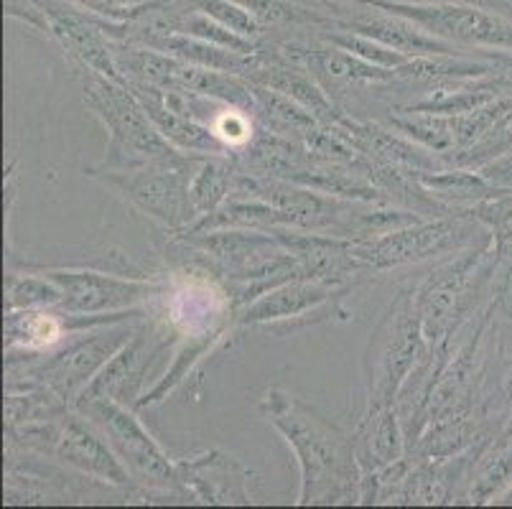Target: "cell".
Listing matches in <instances>:
<instances>
[{
	"label": "cell",
	"instance_id": "e0dca14e",
	"mask_svg": "<svg viewBox=\"0 0 512 509\" xmlns=\"http://www.w3.org/2000/svg\"><path fill=\"white\" fill-rule=\"evenodd\" d=\"M64 413H69V403L49 387H18V392L11 390L6 398L8 428L54 420Z\"/></svg>",
	"mask_w": 512,
	"mask_h": 509
},
{
	"label": "cell",
	"instance_id": "ba28073f",
	"mask_svg": "<svg viewBox=\"0 0 512 509\" xmlns=\"http://www.w3.org/2000/svg\"><path fill=\"white\" fill-rule=\"evenodd\" d=\"M136 331L138 329H133V326L113 329V324H107L102 331L87 334L85 339L69 344L64 352L23 367V380L18 385H8V390H18V387H49V390L57 392L59 398L74 405L79 392L85 390L92 382V377L133 339Z\"/></svg>",
	"mask_w": 512,
	"mask_h": 509
},
{
	"label": "cell",
	"instance_id": "ac0fdd59",
	"mask_svg": "<svg viewBox=\"0 0 512 509\" xmlns=\"http://www.w3.org/2000/svg\"><path fill=\"white\" fill-rule=\"evenodd\" d=\"M62 296V288L36 268L26 270V275H8V311H13V308H57L62 303Z\"/></svg>",
	"mask_w": 512,
	"mask_h": 509
},
{
	"label": "cell",
	"instance_id": "7402d4cb",
	"mask_svg": "<svg viewBox=\"0 0 512 509\" xmlns=\"http://www.w3.org/2000/svg\"><path fill=\"white\" fill-rule=\"evenodd\" d=\"M207 128L212 130L225 146H248L250 140H253V125H250V120L242 115L240 107L235 105L217 112V115L207 123Z\"/></svg>",
	"mask_w": 512,
	"mask_h": 509
},
{
	"label": "cell",
	"instance_id": "6da1fadb",
	"mask_svg": "<svg viewBox=\"0 0 512 509\" xmlns=\"http://www.w3.org/2000/svg\"><path fill=\"white\" fill-rule=\"evenodd\" d=\"M260 410L299 459L301 504H349L362 499L355 438L344 436L316 410L278 387L265 395Z\"/></svg>",
	"mask_w": 512,
	"mask_h": 509
},
{
	"label": "cell",
	"instance_id": "277c9868",
	"mask_svg": "<svg viewBox=\"0 0 512 509\" xmlns=\"http://www.w3.org/2000/svg\"><path fill=\"white\" fill-rule=\"evenodd\" d=\"M408 18L428 34L464 49L512 54V18L469 0H349Z\"/></svg>",
	"mask_w": 512,
	"mask_h": 509
},
{
	"label": "cell",
	"instance_id": "52a82bcc",
	"mask_svg": "<svg viewBox=\"0 0 512 509\" xmlns=\"http://www.w3.org/2000/svg\"><path fill=\"white\" fill-rule=\"evenodd\" d=\"M77 410L92 418L97 428L107 436L118 459L128 469L130 479L146 484L151 489H179L176 464L158 448V443L148 436L146 428L128 408L113 398H97L77 405Z\"/></svg>",
	"mask_w": 512,
	"mask_h": 509
},
{
	"label": "cell",
	"instance_id": "5bb4252c",
	"mask_svg": "<svg viewBox=\"0 0 512 509\" xmlns=\"http://www.w3.org/2000/svg\"><path fill=\"white\" fill-rule=\"evenodd\" d=\"M355 448L362 466V479L398 464L400 454H403V438H400L398 415H395L393 405L367 410L355 436Z\"/></svg>",
	"mask_w": 512,
	"mask_h": 509
},
{
	"label": "cell",
	"instance_id": "484cf974",
	"mask_svg": "<svg viewBox=\"0 0 512 509\" xmlns=\"http://www.w3.org/2000/svg\"><path fill=\"white\" fill-rule=\"evenodd\" d=\"M497 502H500V504H512V484L505 489V492L500 494V499H497Z\"/></svg>",
	"mask_w": 512,
	"mask_h": 509
},
{
	"label": "cell",
	"instance_id": "2e32d148",
	"mask_svg": "<svg viewBox=\"0 0 512 509\" xmlns=\"http://www.w3.org/2000/svg\"><path fill=\"white\" fill-rule=\"evenodd\" d=\"M235 181L237 171L230 161H225L222 156L204 158L192 179V191H189L197 219L217 212L235 191Z\"/></svg>",
	"mask_w": 512,
	"mask_h": 509
},
{
	"label": "cell",
	"instance_id": "30bf717a",
	"mask_svg": "<svg viewBox=\"0 0 512 509\" xmlns=\"http://www.w3.org/2000/svg\"><path fill=\"white\" fill-rule=\"evenodd\" d=\"M62 288V303L57 308L69 314H107L113 308L133 306L151 293L164 291L161 283H148L136 278H115L95 270H64V268H36Z\"/></svg>",
	"mask_w": 512,
	"mask_h": 509
},
{
	"label": "cell",
	"instance_id": "8fae6325",
	"mask_svg": "<svg viewBox=\"0 0 512 509\" xmlns=\"http://www.w3.org/2000/svg\"><path fill=\"white\" fill-rule=\"evenodd\" d=\"M179 492L209 504H248V471L222 451H207L194 459L176 461Z\"/></svg>",
	"mask_w": 512,
	"mask_h": 509
},
{
	"label": "cell",
	"instance_id": "7c38bea8",
	"mask_svg": "<svg viewBox=\"0 0 512 509\" xmlns=\"http://www.w3.org/2000/svg\"><path fill=\"white\" fill-rule=\"evenodd\" d=\"M169 344V339H158V342H151V331L138 329L133 334L128 344L115 354L110 362L92 377L90 385L79 392L77 403L74 408L87 400L97 398H113V400H133L138 395V387H141L143 375L151 367L153 357H158V352Z\"/></svg>",
	"mask_w": 512,
	"mask_h": 509
},
{
	"label": "cell",
	"instance_id": "ffe728a7",
	"mask_svg": "<svg viewBox=\"0 0 512 509\" xmlns=\"http://www.w3.org/2000/svg\"><path fill=\"white\" fill-rule=\"evenodd\" d=\"M194 11H202L212 16L214 21L225 23L227 28L237 31V34L248 36V39L260 41L263 39L265 26L253 16L250 11L235 3V0H192Z\"/></svg>",
	"mask_w": 512,
	"mask_h": 509
},
{
	"label": "cell",
	"instance_id": "3957f363",
	"mask_svg": "<svg viewBox=\"0 0 512 509\" xmlns=\"http://www.w3.org/2000/svg\"><path fill=\"white\" fill-rule=\"evenodd\" d=\"M204 158L199 156H176L161 158V161H146L138 166L125 168H100L92 176L113 186L120 196H125L133 207L151 214L171 230L192 227L194 204H192V179Z\"/></svg>",
	"mask_w": 512,
	"mask_h": 509
},
{
	"label": "cell",
	"instance_id": "d4e9b609",
	"mask_svg": "<svg viewBox=\"0 0 512 509\" xmlns=\"http://www.w3.org/2000/svg\"><path fill=\"white\" fill-rule=\"evenodd\" d=\"M505 446H512V415H510V418H507L505 431L500 433V441H497L495 446H492V451H500V448H505Z\"/></svg>",
	"mask_w": 512,
	"mask_h": 509
},
{
	"label": "cell",
	"instance_id": "9c48e42d",
	"mask_svg": "<svg viewBox=\"0 0 512 509\" xmlns=\"http://www.w3.org/2000/svg\"><path fill=\"white\" fill-rule=\"evenodd\" d=\"M474 230V224L467 217L456 214L451 219H436V222H416L403 230H395L390 235L372 242H355V255L370 270L395 268V265L418 263L446 250H454L459 242Z\"/></svg>",
	"mask_w": 512,
	"mask_h": 509
},
{
	"label": "cell",
	"instance_id": "4fadbf2b",
	"mask_svg": "<svg viewBox=\"0 0 512 509\" xmlns=\"http://www.w3.org/2000/svg\"><path fill=\"white\" fill-rule=\"evenodd\" d=\"M339 288L334 283L311 278H293L281 283V286L265 291L255 303H250L237 321L240 324H268L276 319H288V316H301L321 303L332 301L339 296Z\"/></svg>",
	"mask_w": 512,
	"mask_h": 509
},
{
	"label": "cell",
	"instance_id": "d6986e66",
	"mask_svg": "<svg viewBox=\"0 0 512 509\" xmlns=\"http://www.w3.org/2000/svg\"><path fill=\"white\" fill-rule=\"evenodd\" d=\"M176 34H186V36H194V39H202L209 41V44H217V46H225V49L232 51H242V54H255L260 51V41L248 39V36L237 34L232 28H227L225 23L214 21L212 16L202 11H189L184 13L179 23V31Z\"/></svg>",
	"mask_w": 512,
	"mask_h": 509
},
{
	"label": "cell",
	"instance_id": "8992f818",
	"mask_svg": "<svg viewBox=\"0 0 512 509\" xmlns=\"http://www.w3.org/2000/svg\"><path fill=\"white\" fill-rule=\"evenodd\" d=\"M423 321L416 293H400L385 319L372 334L370 354V408H385L398 398L400 385L416 367L423 344Z\"/></svg>",
	"mask_w": 512,
	"mask_h": 509
},
{
	"label": "cell",
	"instance_id": "5b68a950",
	"mask_svg": "<svg viewBox=\"0 0 512 509\" xmlns=\"http://www.w3.org/2000/svg\"><path fill=\"white\" fill-rule=\"evenodd\" d=\"M8 436L16 446L64 461V464L74 466V469L82 471L85 476H92L97 482L118 484V487L130 482L128 469L118 459L113 446H107L97 436L95 428L79 415L64 413L54 420L8 428Z\"/></svg>",
	"mask_w": 512,
	"mask_h": 509
},
{
	"label": "cell",
	"instance_id": "7a4b0ae2",
	"mask_svg": "<svg viewBox=\"0 0 512 509\" xmlns=\"http://www.w3.org/2000/svg\"><path fill=\"white\" fill-rule=\"evenodd\" d=\"M74 77L82 87L87 107L110 130L107 161L102 168H125L181 156L179 148L171 146L161 135V130L153 125V120L146 115L138 97L125 87V82L105 77L85 64H74Z\"/></svg>",
	"mask_w": 512,
	"mask_h": 509
},
{
	"label": "cell",
	"instance_id": "603a6c76",
	"mask_svg": "<svg viewBox=\"0 0 512 509\" xmlns=\"http://www.w3.org/2000/svg\"><path fill=\"white\" fill-rule=\"evenodd\" d=\"M79 8L107 18V21L133 23L148 8L151 0H72Z\"/></svg>",
	"mask_w": 512,
	"mask_h": 509
},
{
	"label": "cell",
	"instance_id": "9a60e30c",
	"mask_svg": "<svg viewBox=\"0 0 512 509\" xmlns=\"http://www.w3.org/2000/svg\"><path fill=\"white\" fill-rule=\"evenodd\" d=\"M416 184L431 191L436 202L446 204L451 209H454V204H467L469 209L474 204L495 202V199L512 194L510 189H500V186L484 179L482 174H472V171H462V168L446 171V174H423V171H418ZM456 212H462V209H456Z\"/></svg>",
	"mask_w": 512,
	"mask_h": 509
},
{
	"label": "cell",
	"instance_id": "44dd1931",
	"mask_svg": "<svg viewBox=\"0 0 512 509\" xmlns=\"http://www.w3.org/2000/svg\"><path fill=\"white\" fill-rule=\"evenodd\" d=\"M512 484V446L500 448V451H492V461L484 464L482 474L477 476V482L472 487V502L484 504L492 502V499H500V494L505 492Z\"/></svg>",
	"mask_w": 512,
	"mask_h": 509
},
{
	"label": "cell",
	"instance_id": "cb8c5ba5",
	"mask_svg": "<svg viewBox=\"0 0 512 509\" xmlns=\"http://www.w3.org/2000/svg\"><path fill=\"white\" fill-rule=\"evenodd\" d=\"M479 174L487 181H492L495 186H500V189L512 191V148L507 153H502V156H497L495 161L484 163L479 168Z\"/></svg>",
	"mask_w": 512,
	"mask_h": 509
}]
</instances>
